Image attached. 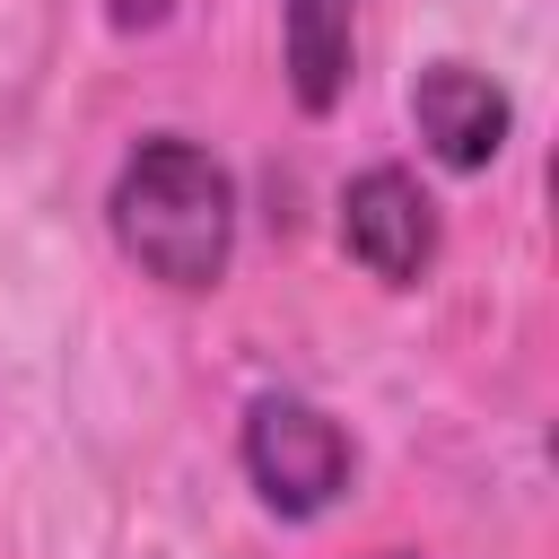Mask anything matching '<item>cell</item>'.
Here are the masks:
<instances>
[{
	"instance_id": "1",
	"label": "cell",
	"mask_w": 559,
	"mask_h": 559,
	"mask_svg": "<svg viewBox=\"0 0 559 559\" xmlns=\"http://www.w3.org/2000/svg\"><path fill=\"white\" fill-rule=\"evenodd\" d=\"M105 227L140 280L201 297L236 262V175L192 131H140L131 157L114 166Z\"/></svg>"
},
{
	"instance_id": "2",
	"label": "cell",
	"mask_w": 559,
	"mask_h": 559,
	"mask_svg": "<svg viewBox=\"0 0 559 559\" xmlns=\"http://www.w3.org/2000/svg\"><path fill=\"white\" fill-rule=\"evenodd\" d=\"M236 463H245V480H253V498L271 515L314 524L349 489L358 445H349V428L323 402H306V393H253L245 402V428H236Z\"/></svg>"
},
{
	"instance_id": "3",
	"label": "cell",
	"mask_w": 559,
	"mask_h": 559,
	"mask_svg": "<svg viewBox=\"0 0 559 559\" xmlns=\"http://www.w3.org/2000/svg\"><path fill=\"white\" fill-rule=\"evenodd\" d=\"M341 253L384 280V288H419L437 262V201L419 192L411 166H358L341 183Z\"/></svg>"
},
{
	"instance_id": "4",
	"label": "cell",
	"mask_w": 559,
	"mask_h": 559,
	"mask_svg": "<svg viewBox=\"0 0 559 559\" xmlns=\"http://www.w3.org/2000/svg\"><path fill=\"white\" fill-rule=\"evenodd\" d=\"M411 131L445 175H489L515 131V96L480 61L445 52V61H419V79H411Z\"/></svg>"
},
{
	"instance_id": "5",
	"label": "cell",
	"mask_w": 559,
	"mask_h": 559,
	"mask_svg": "<svg viewBox=\"0 0 559 559\" xmlns=\"http://www.w3.org/2000/svg\"><path fill=\"white\" fill-rule=\"evenodd\" d=\"M280 61H288L297 114L323 122L358 79V0H288L280 9Z\"/></svg>"
},
{
	"instance_id": "6",
	"label": "cell",
	"mask_w": 559,
	"mask_h": 559,
	"mask_svg": "<svg viewBox=\"0 0 559 559\" xmlns=\"http://www.w3.org/2000/svg\"><path fill=\"white\" fill-rule=\"evenodd\" d=\"M175 17V0H105V26L114 35H157Z\"/></svg>"
},
{
	"instance_id": "7",
	"label": "cell",
	"mask_w": 559,
	"mask_h": 559,
	"mask_svg": "<svg viewBox=\"0 0 559 559\" xmlns=\"http://www.w3.org/2000/svg\"><path fill=\"white\" fill-rule=\"evenodd\" d=\"M384 559H411V550H384Z\"/></svg>"
}]
</instances>
